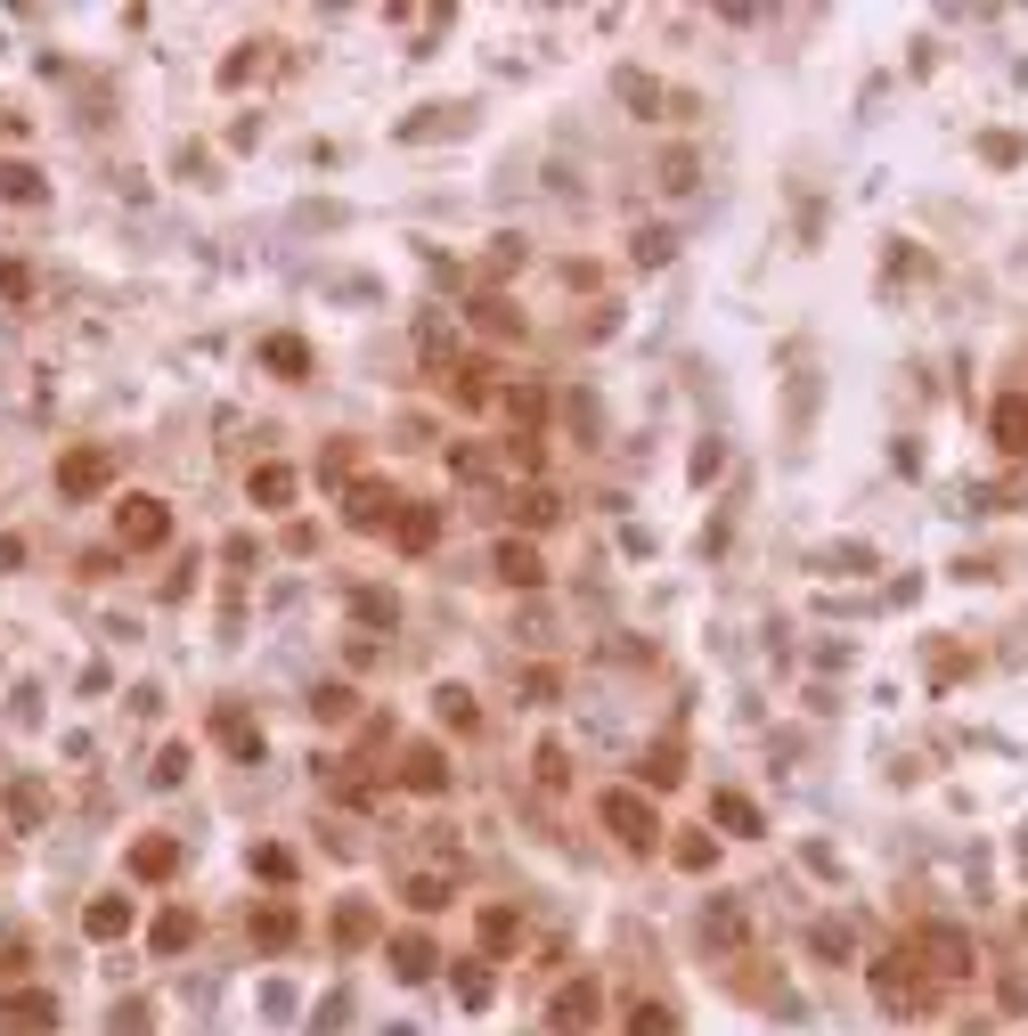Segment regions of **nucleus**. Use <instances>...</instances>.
<instances>
[{"instance_id": "obj_1", "label": "nucleus", "mask_w": 1028, "mask_h": 1036, "mask_svg": "<svg viewBox=\"0 0 1028 1036\" xmlns=\"http://www.w3.org/2000/svg\"><path fill=\"white\" fill-rule=\"evenodd\" d=\"M596 817H605L612 824V841H621V849H661V817H654V800H637V791H605V800H596Z\"/></svg>"}, {"instance_id": "obj_2", "label": "nucleus", "mask_w": 1028, "mask_h": 1036, "mask_svg": "<svg viewBox=\"0 0 1028 1036\" xmlns=\"http://www.w3.org/2000/svg\"><path fill=\"white\" fill-rule=\"evenodd\" d=\"M164 539H171V507L156 490L115 498V547H164Z\"/></svg>"}, {"instance_id": "obj_3", "label": "nucleus", "mask_w": 1028, "mask_h": 1036, "mask_svg": "<svg viewBox=\"0 0 1028 1036\" xmlns=\"http://www.w3.org/2000/svg\"><path fill=\"white\" fill-rule=\"evenodd\" d=\"M107 481H115V449L91 441V449H65V457H58V490L74 498V507H82V498H98Z\"/></svg>"}, {"instance_id": "obj_4", "label": "nucleus", "mask_w": 1028, "mask_h": 1036, "mask_svg": "<svg viewBox=\"0 0 1028 1036\" xmlns=\"http://www.w3.org/2000/svg\"><path fill=\"white\" fill-rule=\"evenodd\" d=\"M873 988H882L889 1012H931V988L915 979V955H882L873 963Z\"/></svg>"}, {"instance_id": "obj_5", "label": "nucleus", "mask_w": 1028, "mask_h": 1036, "mask_svg": "<svg viewBox=\"0 0 1028 1036\" xmlns=\"http://www.w3.org/2000/svg\"><path fill=\"white\" fill-rule=\"evenodd\" d=\"M915 955H931L939 979H971V963H980V955H971V939H964V930H947V922H922Z\"/></svg>"}, {"instance_id": "obj_6", "label": "nucleus", "mask_w": 1028, "mask_h": 1036, "mask_svg": "<svg viewBox=\"0 0 1028 1036\" xmlns=\"http://www.w3.org/2000/svg\"><path fill=\"white\" fill-rule=\"evenodd\" d=\"M0 1028H25V1036L58 1028V996H49V988H9V996H0Z\"/></svg>"}, {"instance_id": "obj_7", "label": "nucleus", "mask_w": 1028, "mask_h": 1036, "mask_svg": "<svg viewBox=\"0 0 1028 1036\" xmlns=\"http://www.w3.org/2000/svg\"><path fill=\"white\" fill-rule=\"evenodd\" d=\"M392 514H401V498L384 481H351V498H343V523L351 531H392Z\"/></svg>"}, {"instance_id": "obj_8", "label": "nucleus", "mask_w": 1028, "mask_h": 1036, "mask_svg": "<svg viewBox=\"0 0 1028 1036\" xmlns=\"http://www.w3.org/2000/svg\"><path fill=\"white\" fill-rule=\"evenodd\" d=\"M588 1021H596V979H572V988L547 1004V1028H555V1036H579Z\"/></svg>"}, {"instance_id": "obj_9", "label": "nucleus", "mask_w": 1028, "mask_h": 1036, "mask_svg": "<svg viewBox=\"0 0 1028 1036\" xmlns=\"http://www.w3.org/2000/svg\"><path fill=\"white\" fill-rule=\"evenodd\" d=\"M392 539H401L408 556H425V547L441 539V507H417V498H401V514H392Z\"/></svg>"}, {"instance_id": "obj_10", "label": "nucleus", "mask_w": 1028, "mask_h": 1036, "mask_svg": "<svg viewBox=\"0 0 1028 1036\" xmlns=\"http://www.w3.org/2000/svg\"><path fill=\"white\" fill-rule=\"evenodd\" d=\"M401 784H408V791H450V759H441L433 742H408V759H401Z\"/></svg>"}, {"instance_id": "obj_11", "label": "nucleus", "mask_w": 1028, "mask_h": 1036, "mask_svg": "<svg viewBox=\"0 0 1028 1036\" xmlns=\"http://www.w3.org/2000/svg\"><path fill=\"white\" fill-rule=\"evenodd\" d=\"M131 873H140V882H171V873H180V849H171L164 833L131 841Z\"/></svg>"}, {"instance_id": "obj_12", "label": "nucleus", "mask_w": 1028, "mask_h": 1036, "mask_svg": "<svg viewBox=\"0 0 1028 1036\" xmlns=\"http://www.w3.org/2000/svg\"><path fill=\"white\" fill-rule=\"evenodd\" d=\"M499 580H506V588H539V580H547L539 547H523V539H499Z\"/></svg>"}, {"instance_id": "obj_13", "label": "nucleus", "mask_w": 1028, "mask_h": 1036, "mask_svg": "<svg viewBox=\"0 0 1028 1036\" xmlns=\"http://www.w3.org/2000/svg\"><path fill=\"white\" fill-rule=\"evenodd\" d=\"M82 930H91V939H123L131 930V897H91V906H82Z\"/></svg>"}, {"instance_id": "obj_14", "label": "nucleus", "mask_w": 1028, "mask_h": 1036, "mask_svg": "<svg viewBox=\"0 0 1028 1036\" xmlns=\"http://www.w3.org/2000/svg\"><path fill=\"white\" fill-rule=\"evenodd\" d=\"M213 735H220V742H229V751H237V759H253V751H262V727H253V718H246V711H229V702H220V718H213Z\"/></svg>"}, {"instance_id": "obj_15", "label": "nucleus", "mask_w": 1028, "mask_h": 1036, "mask_svg": "<svg viewBox=\"0 0 1028 1036\" xmlns=\"http://www.w3.org/2000/svg\"><path fill=\"white\" fill-rule=\"evenodd\" d=\"M295 490H302L295 465H262V474H253V498H262V507H295Z\"/></svg>"}, {"instance_id": "obj_16", "label": "nucleus", "mask_w": 1028, "mask_h": 1036, "mask_svg": "<svg viewBox=\"0 0 1028 1036\" xmlns=\"http://www.w3.org/2000/svg\"><path fill=\"white\" fill-rule=\"evenodd\" d=\"M295 930H302L295 906H262V914H253V939H262V946H295Z\"/></svg>"}, {"instance_id": "obj_17", "label": "nucleus", "mask_w": 1028, "mask_h": 1036, "mask_svg": "<svg viewBox=\"0 0 1028 1036\" xmlns=\"http://www.w3.org/2000/svg\"><path fill=\"white\" fill-rule=\"evenodd\" d=\"M41 817H49V791L41 784H9V824H16V833H33Z\"/></svg>"}, {"instance_id": "obj_18", "label": "nucleus", "mask_w": 1028, "mask_h": 1036, "mask_svg": "<svg viewBox=\"0 0 1028 1036\" xmlns=\"http://www.w3.org/2000/svg\"><path fill=\"white\" fill-rule=\"evenodd\" d=\"M629 1036H678V1012L661 996H645V1004H629Z\"/></svg>"}, {"instance_id": "obj_19", "label": "nucleus", "mask_w": 1028, "mask_h": 1036, "mask_svg": "<svg viewBox=\"0 0 1028 1036\" xmlns=\"http://www.w3.org/2000/svg\"><path fill=\"white\" fill-rule=\"evenodd\" d=\"M710 817H718V833H760V808H751L743 791H718Z\"/></svg>"}, {"instance_id": "obj_20", "label": "nucleus", "mask_w": 1028, "mask_h": 1036, "mask_svg": "<svg viewBox=\"0 0 1028 1036\" xmlns=\"http://www.w3.org/2000/svg\"><path fill=\"white\" fill-rule=\"evenodd\" d=\"M262 359H270L278 376H302V368H311V343H302V335H270V343H262Z\"/></svg>"}, {"instance_id": "obj_21", "label": "nucleus", "mask_w": 1028, "mask_h": 1036, "mask_svg": "<svg viewBox=\"0 0 1028 1036\" xmlns=\"http://www.w3.org/2000/svg\"><path fill=\"white\" fill-rule=\"evenodd\" d=\"M678 775H685V751H678V742H654V751H645V784H654V791H670Z\"/></svg>"}, {"instance_id": "obj_22", "label": "nucleus", "mask_w": 1028, "mask_h": 1036, "mask_svg": "<svg viewBox=\"0 0 1028 1036\" xmlns=\"http://www.w3.org/2000/svg\"><path fill=\"white\" fill-rule=\"evenodd\" d=\"M702 939H710V946H734V939H743V906H734V897H718L710 922H702Z\"/></svg>"}, {"instance_id": "obj_23", "label": "nucleus", "mask_w": 1028, "mask_h": 1036, "mask_svg": "<svg viewBox=\"0 0 1028 1036\" xmlns=\"http://www.w3.org/2000/svg\"><path fill=\"white\" fill-rule=\"evenodd\" d=\"M392 972L401 979H433V939H401L392 946Z\"/></svg>"}, {"instance_id": "obj_24", "label": "nucleus", "mask_w": 1028, "mask_h": 1036, "mask_svg": "<svg viewBox=\"0 0 1028 1036\" xmlns=\"http://www.w3.org/2000/svg\"><path fill=\"white\" fill-rule=\"evenodd\" d=\"M368 906H359V897H343V906H335V946H368Z\"/></svg>"}, {"instance_id": "obj_25", "label": "nucleus", "mask_w": 1028, "mask_h": 1036, "mask_svg": "<svg viewBox=\"0 0 1028 1036\" xmlns=\"http://www.w3.org/2000/svg\"><path fill=\"white\" fill-rule=\"evenodd\" d=\"M0 197H9V204H33V197H41V171H33V164H0Z\"/></svg>"}, {"instance_id": "obj_26", "label": "nucleus", "mask_w": 1028, "mask_h": 1036, "mask_svg": "<svg viewBox=\"0 0 1028 1036\" xmlns=\"http://www.w3.org/2000/svg\"><path fill=\"white\" fill-rule=\"evenodd\" d=\"M188 939H196V914H180V906H171L164 922H156V955H180Z\"/></svg>"}, {"instance_id": "obj_27", "label": "nucleus", "mask_w": 1028, "mask_h": 1036, "mask_svg": "<svg viewBox=\"0 0 1028 1036\" xmlns=\"http://www.w3.org/2000/svg\"><path fill=\"white\" fill-rule=\"evenodd\" d=\"M996 441L1004 449H1028V401H996Z\"/></svg>"}, {"instance_id": "obj_28", "label": "nucleus", "mask_w": 1028, "mask_h": 1036, "mask_svg": "<svg viewBox=\"0 0 1028 1036\" xmlns=\"http://www.w3.org/2000/svg\"><path fill=\"white\" fill-rule=\"evenodd\" d=\"M474 319H482V335H523L514 302H499V295H482V302H474Z\"/></svg>"}, {"instance_id": "obj_29", "label": "nucleus", "mask_w": 1028, "mask_h": 1036, "mask_svg": "<svg viewBox=\"0 0 1028 1036\" xmlns=\"http://www.w3.org/2000/svg\"><path fill=\"white\" fill-rule=\"evenodd\" d=\"M408 906H417V914H441V906H450V873H441V882H433V873H417V882H408Z\"/></svg>"}, {"instance_id": "obj_30", "label": "nucleus", "mask_w": 1028, "mask_h": 1036, "mask_svg": "<svg viewBox=\"0 0 1028 1036\" xmlns=\"http://www.w3.org/2000/svg\"><path fill=\"white\" fill-rule=\"evenodd\" d=\"M539 408H547L539 384H514V392H506V417H514V425H539Z\"/></svg>"}, {"instance_id": "obj_31", "label": "nucleus", "mask_w": 1028, "mask_h": 1036, "mask_svg": "<svg viewBox=\"0 0 1028 1036\" xmlns=\"http://www.w3.org/2000/svg\"><path fill=\"white\" fill-rule=\"evenodd\" d=\"M253 873L262 882H295V849H253Z\"/></svg>"}, {"instance_id": "obj_32", "label": "nucleus", "mask_w": 1028, "mask_h": 1036, "mask_svg": "<svg viewBox=\"0 0 1028 1036\" xmlns=\"http://www.w3.org/2000/svg\"><path fill=\"white\" fill-rule=\"evenodd\" d=\"M514 514H523L530 531H547V523H555V498H547V490H523V498H514Z\"/></svg>"}, {"instance_id": "obj_33", "label": "nucleus", "mask_w": 1028, "mask_h": 1036, "mask_svg": "<svg viewBox=\"0 0 1028 1036\" xmlns=\"http://www.w3.org/2000/svg\"><path fill=\"white\" fill-rule=\"evenodd\" d=\"M311 711H319V718H351V686H319Z\"/></svg>"}, {"instance_id": "obj_34", "label": "nucleus", "mask_w": 1028, "mask_h": 1036, "mask_svg": "<svg viewBox=\"0 0 1028 1036\" xmlns=\"http://www.w3.org/2000/svg\"><path fill=\"white\" fill-rule=\"evenodd\" d=\"M180 775H188V742H164L156 751V784H180Z\"/></svg>"}, {"instance_id": "obj_35", "label": "nucleus", "mask_w": 1028, "mask_h": 1036, "mask_svg": "<svg viewBox=\"0 0 1028 1036\" xmlns=\"http://www.w3.org/2000/svg\"><path fill=\"white\" fill-rule=\"evenodd\" d=\"M482 946H514V914H506V906L482 914Z\"/></svg>"}, {"instance_id": "obj_36", "label": "nucleus", "mask_w": 1028, "mask_h": 1036, "mask_svg": "<svg viewBox=\"0 0 1028 1036\" xmlns=\"http://www.w3.org/2000/svg\"><path fill=\"white\" fill-rule=\"evenodd\" d=\"M441 711H450V727H474V694L466 686H441Z\"/></svg>"}, {"instance_id": "obj_37", "label": "nucleus", "mask_w": 1028, "mask_h": 1036, "mask_svg": "<svg viewBox=\"0 0 1028 1036\" xmlns=\"http://www.w3.org/2000/svg\"><path fill=\"white\" fill-rule=\"evenodd\" d=\"M457 996H466V1004H490V972H482V963H466V972H457Z\"/></svg>"}, {"instance_id": "obj_38", "label": "nucleus", "mask_w": 1028, "mask_h": 1036, "mask_svg": "<svg viewBox=\"0 0 1028 1036\" xmlns=\"http://www.w3.org/2000/svg\"><path fill=\"white\" fill-rule=\"evenodd\" d=\"M539 775H547V784H563V775H572V767H563V742H539Z\"/></svg>"}, {"instance_id": "obj_39", "label": "nucleus", "mask_w": 1028, "mask_h": 1036, "mask_svg": "<svg viewBox=\"0 0 1028 1036\" xmlns=\"http://www.w3.org/2000/svg\"><path fill=\"white\" fill-rule=\"evenodd\" d=\"M16 563H25V539H9V531H0V572H16Z\"/></svg>"}]
</instances>
